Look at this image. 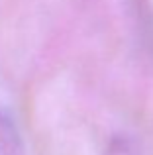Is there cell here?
Segmentation results:
<instances>
[{
	"mask_svg": "<svg viewBox=\"0 0 153 155\" xmlns=\"http://www.w3.org/2000/svg\"><path fill=\"white\" fill-rule=\"evenodd\" d=\"M0 155H26L22 134L10 112L0 108Z\"/></svg>",
	"mask_w": 153,
	"mask_h": 155,
	"instance_id": "cell-1",
	"label": "cell"
},
{
	"mask_svg": "<svg viewBox=\"0 0 153 155\" xmlns=\"http://www.w3.org/2000/svg\"><path fill=\"white\" fill-rule=\"evenodd\" d=\"M106 155H142L138 149V145L126 136H120L116 140H112L110 147H108Z\"/></svg>",
	"mask_w": 153,
	"mask_h": 155,
	"instance_id": "cell-2",
	"label": "cell"
}]
</instances>
